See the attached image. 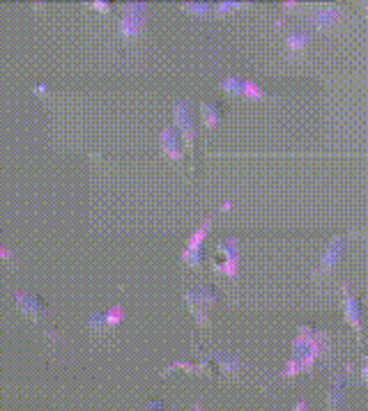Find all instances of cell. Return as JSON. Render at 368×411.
Returning <instances> with one entry per match:
<instances>
[{"label": "cell", "mask_w": 368, "mask_h": 411, "mask_svg": "<svg viewBox=\"0 0 368 411\" xmlns=\"http://www.w3.org/2000/svg\"><path fill=\"white\" fill-rule=\"evenodd\" d=\"M292 411H309V402H306V400H300V402L292 407Z\"/></svg>", "instance_id": "d4e9b609"}, {"label": "cell", "mask_w": 368, "mask_h": 411, "mask_svg": "<svg viewBox=\"0 0 368 411\" xmlns=\"http://www.w3.org/2000/svg\"><path fill=\"white\" fill-rule=\"evenodd\" d=\"M311 42V35L306 33V30H292V33H288V37H285V44H288L290 51H304L306 46H309Z\"/></svg>", "instance_id": "e0dca14e"}, {"label": "cell", "mask_w": 368, "mask_h": 411, "mask_svg": "<svg viewBox=\"0 0 368 411\" xmlns=\"http://www.w3.org/2000/svg\"><path fill=\"white\" fill-rule=\"evenodd\" d=\"M173 370H184V373H193V375H210V365L208 363H187V361H175L170 363L166 370L161 373V377H166Z\"/></svg>", "instance_id": "2e32d148"}, {"label": "cell", "mask_w": 368, "mask_h": 411, "mask_svg": "<svg viewBox=\"0 0 368 411\" xmlns=\"http://www.w3.org/2000/svg\"><path fill=\"white\" fill-rule=\"evenodd\" d=\"M347 373L350 368H345L343 373H339L334 377V382L329 386V395H327V409L329 411H339L343 405V397H345V384H347Z\"/></svg>", "instance_id": "7c38bea8"}, {"label": "cell", "mask_w": 368, "mask_h": 411, "mask_svg": "<svg viewBox=\"0 0 368 411\" xmlns=\"http://www.w3.org/2000/svg\"><path fill=\"white\" fill-rule=\"evenodd\" d=\"M88 326L92 328V331H95V333H99V331H104V328L108 326L106 324V315L104 313H95V315H92L90 317V322H88Z\"/></svg>", "instance_id": "ffe728a7"}, {"label": "cell", "mask_w": 368, "mask_h": 411, "mask_svg": "<svg viewBox=\"0 0 368 411\" xmlns=\"http://www.w3.org/2000/svg\"><path fill=\"white\" fill-rule=\"evenodd\" d=\"M237 239H223L217 246V255H214V269L226 274L228 279H235L237 276V266H240V249H237Z\"/></svg>", "instance_id": "277c9868"}, {"label": "cell", "mask_w": 368, "mask_h": 411, "mask_svg": "<svg viewBox=\"0 0 368 411\" xmlns=\"http://www.w3.org/2000/svg\"><path fill=\"white\" fill-rule=\"evenodd\" d=\"M200 118L205 122L208 129H217L219 127V120H221V108L212 101H203L200 104Z\"/></svg>", "instance_id": "9a60e30c"}, {"label": "cell", "mask_w": 368, "mask_h": 411, "mask_svg": "<svg viewBox=\"0 0 368 411\" xmlns=\"http://www.w3.org/2000/svg\"><path fill=\"white\" fill-rule=\"evenodd\" d=\"M148 21V5L145 3H125L120 19V35L122 37H138Z\"/></svg>", "instance_id": "3957f363"}, {"label": "cell", "mask_w": 368, "mask_h": 411, "mask_svg": "<svg viewBox=\"0 0 368 411\" xmlns=\"http://www.w3.org/2000/svg\"><path fill=\"white\" fill-rule=\"evenodd\" d=\"M341 16H343V9H341V7L327 5V7H318V9H315L313 16H311V24H313V28H318V30H327V28H332L334 24H339Z\"/></svg>", "instance_id": "4fadbf2b"}, {"label": "cell", "mask_w": 368, "mask_h": 411, "mask_svg": "<svg viewBox=\"0 0 368 411\" xmlns=\"http://www.w3.org/2000/svg\"><path fill=\"white\" fill-rule=\"evenodd\" d=\"M210 358H214V361L219 363V370L221 375H237L242 370V363L237 356H230V354H223V352H214Z\"/></svg>", "instance_id": "5bb4252c"}, {"label": "cell", "mask_w": 368, "mask_h": 411, "mask_svg": "<svg viewBox=\"0 0 368 411\" xmlns=\"http://www.w3.org/2000/svg\"><path fill=\"white\" fill-rule=\"evenodd\" d=\"M170 411H175V409H170Z\"/></svg>", "instance_id": "f1b7e54d"}, {"label": "cell", "mask_w": 368, "mask_h": 411, "mask_svg": "<svg viewBox=\"0 0 368 411\" xmlns=\"http://www.w3.org/2000/svg\"><path fill=\"white\" fill-rule=\"evenodd\" d=\"M329 335L324 331H318L313 326H300L297 338L292 340V352L288 363H285L281 377H297L302 373H311L315 361L327 352Z\"/></svg>", "instance_id": "6da1fadb"}, {"label": "cell", "mask_w": 368, "mask_h": 411, "mask_svg": "<svg viewBox=\"0 0 368 411\" xmlns=\"http://www.w3.org/2000/svg\"><path fill=\"white\" fill-rule=\"evenodd\" d=\"M159 145L161 152L166 154L170 161H182L184 159V152H182V136L180 131L175 129V125H168L161 129V136H159Z\"/></svg>", "instance_id": "30bf717a"}, {"label": "cell", "mask_w": 368, "mask_h": 411, "mask_svg": "<svg viewBox=\"0 0 368 411\" xmlns=\"http://www.w3.org/2000/svg\"><path fill=\"white\" fill-rule=\"evenodd\" d=\"M143 411H166V407H163V402H157V400H155V402H150Z\"/></svg>", "instance_id": "cb8c5ba5"}, {"label": "cell", "mask_w": 368, "mask_h": 411, "mask_svg": "<svg viewBox=\"0 0 368 411\" xmlns=\"http://www.w3.org/2000/svg\"><path fill=\"white\" fill-rule=\"evenodd\" d=\"M173 120H175V129L180 131L182 140L187 142L189 152L196 147V125H193V110L187 101H178L173 106Z\"/></svg>", "instance_id": "8992f818"}, {"label": "cell", "mask_w": 368, "mask_h": 411, "mask_svg": "<svg viewBox=\"0 0 368 411\" xmlns=\"http://www.w3.org/2000/svg\"><path fill=\"white\" fill-rule=\"evenodd\" d=\"M343 251H345V239H343V237H334V239L329 241V246H327V249H324V253H322V258H320L318 266H315V276L329 274V271L334 269V266L339 264Z\"/></svg>", "instance_id": "8fae6325"}, {"label": "cell", "mask_w": 368, "mask_h": 411, "mask_svg": "<svg viewBox=\"0 0 368 411\" xmlns=\"http://www.w3.org/2000/svg\"><path fill=\"white\" fill-rule=\"evenodd\" d=\"M184 301H187L191 315L196 317V322L200 326L208 324V313L217 306V294L210 285H196V287H189L184 292Z\"/></svg>", "instance_id": "7a4b0ae2"}, {"label": "cell", "mask_w": 368, "mask_h": 411, "mask_svg": "<svg viewBox=\"0 0 368 411\" xmlns=\"http://www.w3.org/2000/svg\"><path fill=\"white\" fill-rule=\"evenodd\" d=\"M343 317H345V322L350 324L357 335H359V340H362V306H359V299L350 292V287H347V283H343Z\"/></svg>", "instance_id": "9c48e42d"}, {"label": "cell", "mask_w": 368, "mask_h": 411, "mask_svg": "<svg viewBox=\"0 0 368 411\" xmlns=\"http://www.w3.org/2000/svg\"><path fill=\"white\" fill-rule=\"evenodd\" d=\"M0 260H14V253H12V249H7V246L0 244Z\"/></svg>", "instance_id": "603a6c76"}, {"label": "cell", "mask_w": 368, "mask_h": 411, "mask_svg": "<svg viewBox=\"0 0 368 411\" xmlns=\"http://www.w3.org/2000/svg\"><path fill=\"white\" fill-rule=\"evenodd\" d=\"M240 7H242V3H219V5H214V12H217V14H230Z\"/></svg>", "instance_id": "44dd1931"}, {"label": "cell", "mask_w": 368, "mask_h": 411, "mask_svg": "<svg viewBox=\"0 0 368 411\" xmlns=\"http://www.w3.org/2000/svg\"><path fill=\"white\" fill-rule=\"evenodd\" d=\"M106 315V324L108 326H118L120 322H125V308H122L120 303H116V306H111L108 311L104 313Z\"/></svg>", "instance_id": "ac0fdd59"}, {"label": "cell", "mask_w": 368, "mask_h": 411, "mask_svg": "<svg viewBox=\"0 0 368 411\" xmlns=\"http://www.w3.org/2000/svg\"><path fill=\"white\" fill-rule=\"evenodd\" d=\"M193 411H203V405H200V402H196V405H193Z\"/></svg>", "instance_id": "83f0119b"}, {"label": "cell", "mask_w": 368, "mask_h": 411, "mask_svg": "<svg viewBox=\"0 0 368 411\" xmlns=\"http://www.w3.org/2000/svg\"><path fill=\"white\" fill-rule=\"evenodd\" d=\"M182 9L187 14H196V16H208L212 12V5L210 3H182Z\"/></svg>", "instance_id": "d6986e66"}, {"label": "cell", "mask_w": 368, "mask_h": 411, "mask_svg": "<svg viewBox=\"0 0 368 411\" xmlns=\"http://www.w3.org/2000/svg\"><path fill=\"white\" fill-rule=\"evenodd\" d=\"M210 228H212V217H208L205 221H203L196 228V232L189 237L187 246H184V251H182V262L187 266H193V269H198V266H200V262H203V241L208 239Z\"/></svg>", "instance_id": "5b68a950"}, {"label": "cell", "mask_w": 368, "mask_h": 411, "mask_svg": "<svg viewBox=\"0 0 368 411\" xmlns=\"http://www.w3.org/2000/svg\"><path fill=\"white\" fill-rule=\"evenodd\" d=\"M14 301L19 306V311H21L28 317V320H33V322H39V320H44V317L51 315L48 306L42 299H39L37 294H33V292L16 290L14 292Z\"/></svg>", "instance_id": "52a82bcc"}, {"label": "cell", "mask_w": 368, "mask_h": 411, "mask_svg": "<svg viewBox=\"0 0 368 411\" xmlns=\"http://www.w3.org/2000/svg\"><path fill=\"white\" fill-rule=\"evenodd\" d=\"M292 7H297V3H285L283 9H292Z\"/></svg>", "instance_id": "4316f807"}, {"label": "cell", "mask_w": 368, "mask_h": 411, "mask_svg": "<svg viewBox=\"0 0 368 411\" xmlns=\"http://www.w3.org/2000/svg\"><path fill=\"white\" fill-rule=\"evenodd\" d=\"M362 379L368 382V356H364V365H362Z\"/></svg>", "instance_id": "484cf974"}, {"label": "cell", "mask_w": 368, "mask_h": 411, "mask_svg": "<svg viewBox=\"0 0 368 411\" xmlns=\"http://www.w3.org/2000/svg\"><path fill=\"white\" fill-rule=\"evenodd\" d=\"M92 7H95L97 12H108L111 3H104V0H92Z\"/></svg>", "instance_id": "7402d4cb"}, {"label": "cell", "mask_w": 368, "mask_h": 411, "mask_svg": "<svg viewBox=\"0 0 368 411\" xmlns=\"http://www.w3.org/2000/svg\"><path fill=\"white\" fill-rule=\"evenodd\" d=\"M221 88L223 92L235 97H247V99H265V90L258 88L253 80L247 78H237V76H226L221 80Z\"/></svg>", "instance_id": "ba28073f"}]
</instances>
